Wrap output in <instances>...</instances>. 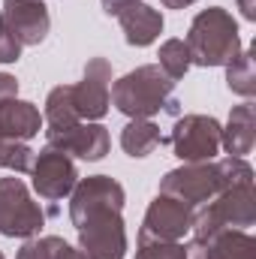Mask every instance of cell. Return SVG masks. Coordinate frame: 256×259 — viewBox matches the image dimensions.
I'll list each match as a JSON object with an SVG mask.
<instances>
[{
  "mask_svg": "<svg viewBox=\"0 0 256 259\" xmlns=\"http://www.w3.org/2000/svg\"><path fill=\"white\" fill-rule=\"evenodd\" d=\"M226 88L244 100H250L256 94V72H253V52L241 49L238 58H232L226 64Z\"/></svg>",
  "mask_w": 256,
  "mask_h": 259,
  "instance_id": "obj_20",
  "label": "cell"
},
{
  "mask_svg": "<svg viewBox=\"0 0 256 259\" xmlns=\"http://www.w3.org/2000/svg\"><path fill=\"white\" fill-rule=\"evenodd\" d=\"M6 30V21H3V12H0V33Z\"/></svg>",
  "mask_w": 256,
  "mask_h": 259,
  "instance_id": "obj_28",
  "label": "cell"
},
{
  "mask_svg": "<svg viewBox=\"0 0 256 259\" xmlns=\"http://www.w3.org/2000/svg\"><path fill=\"white\" fill-rule=\"evenodd\" d=\"M193 211L196 208L184 205L175 196L157 193L145 211L139 241H184V235H190Z\"/></svg>",
  "mask_w": 256,
  "mask_h": 259,
  "instance_id": "obj_8",
  "label": "cell"
},
{
  "mask_svg": "<svg viewBox=\"0 0 256 259\" xmlns=\"http://www.w3.org/2000/svg\"><path fill=\"white\" fill-rule=\"evenodd\" d=\"M3 21L9 33L24 46H42L52 27L49 6L42 0H3Z\"/></svg>",
  "mask_w": 256,
  "mask_h": 259,
  "instance_id": "obj_12",
  "label": "cell"
},
{
  "mask_svg": "<svg viewBox=\"0 0 256 259\" xmlns=\"http://www.w3.org/2000/svg\"><path fill=\"white\" fill-rule=\"evenodd\" d=\"M18 97V78L9 72H0V100H12Z\"/></svg>",
  "mask_w": 256,
  "mask_h": 259,
  "instance_id": "obj_24",
  "label": "cell"
},
{
  "mask_svg": "<svg viewBox=\"0 0 256 259\" xmlns=\"http://www.w3.org/2000/svg\"><path fill=\"white\" fill-rule=\"evenodd\" d=\"M49 211L33 202L21 178H0V235L6 238H36L46 226Z\"/></svg>",
  "mask_w": 256,
  "mask_h": 259,
  "instance_id": "obj_6",
  "label": "cell"
},
{
  "mask_svg": "<svg viewBox=\"0 0 256 259\" xmlns=\"http://www.w3.org/2000/svg\"><path fill=\"white\" fill-rule=\"evenodd\" d=\"M118 21H121L127 46H136V49H145V46L157 42V36L163 33V15H160V9H154V6H148L142 0L130 3L127 9L118 15Z\"/></svg>",
  "mask_w": 256,
  "mask_h": 259,
  "instance_id": "obj_14",
  "label": "cell"
},
{
  "mask_svg": "<svg viewBox=\"0 0 256 259\" xmlns=\"http://www.w3.org/2000/svg\"><path fill=\"white\" fill-rule=\"evenodd\" d=\"M253 223H256L253 184H238V187L220 190L211 202H205L193 211L190 235L196 244H205L220 229H250Z\"/></svg>",
  "mask_w": 256,
  "mask_h": 259,
  "instance_id": "obj_5",
  "label": "cell"
},
{
  "mask_svg": "<svg viewBox=\"0 0 256 259\" xmlns=\"http://www.w3.org/2000/svg\"><path fill=\"white\" fill-rule=\"evenodd\" d=\"M0 259H6V256H3V253H0Z\"/></svg>",
  "mask_w": 256,
  "mask_h": 259,
  "instance_id": "obj_29",
  "label": "cell"
},
{
  "mask_svg": "<svg viewBox=\"0 0 256 259\" xmlns=\"http://www.w3.org/2000/svg\"><path fill=\"white\" fill-rule=\"evenodd\" d=\"M238 9L247 21H256V0H238Z\"/></svg>",
  "mask_w": 256,
  "mask_h": 259,
  "instance_id": "obj_26",
  "label": "cell"
},
{
  "mask_svg": "<svg viewBox=\"0 0 256 259\" xmlns=\"http://www.w3.org/2000/svg\"><path fill=\"white\" fill-rule=\"evenodd\" d=\"M166 9H187V6H193L196 0H160Z\"/></svg>",
  "mask_w": 256,
  "mask_h": 259,
  "instance_id": "obj_27",
  "label": "cell"
},
{
  "mask_svg": "<svg viewBox=\"0 0 256 259\" xmlns=\"http://www.w3.org/2000/svg\"><path fill=\"white\" fill-rule=\"evenodd\" d=\"M42 130V115L27 100H0V139L12 142H30Z\"/></svg>",
  "mask_w": 256,
  "mask_h": 259,
  "instance_id": "obj_13",
  "label": "cell"
},
{
  "mask_svg": "<svg viewBox=\"0 0 256 259\" xmlns=\"http://www.w3.org/2000/svg\"><path fill=\"white\" fill-rule=\"evenodd\" d=\"M256 145V118H253V106L241 103L229 112V121L220 133V148L229 157H247Z\"/></svg>",
  "mask_w": 256,
  "mask_h": 259,
  "instance_id": "obj_15",
  "label": "cell"
},
{
  "mask_svg": "<svg viewBox=\"0 0 256 259\" xmlns=\"http://www.w3.org/2000/svg\"><path fill=\"white\" fill-rule=\"evenodd\" d=\"M15 259H84V256L69 241H64L61 235H42V238H27Z\"/></svg>",
  "mask_w": 256,
  "mask_h": 259,
  "instance_id": "obj_19",
  "label": "cell"
},
{
  "mask_svg": "<svg viewBox=\"0 0 256 259\" xmlns=\"http://www.w3.org/2000/svg\"><path fill=\"white\" fill-rule=\"evenodd\" d=\"M163 145V133L151 118H133L127 127L121 130V148L127 157H148Z\"/></svg>",
  "mask_w": 256,
  "mask_h": 259,
  "instance_id": "obj_17",
  "label": "cell"
},
{
  "mask_svg": "<svg viewBox=\"0 0 256 259\" xmlns=\"http://www.w3.org/2000/svg\"><path fill=\"white\" fill-rule=\"evenodd\" d=\"M78 112L72 106V84H58L49 91L46 97V112H42V124L49 130H64L78 124Z\"/></svg>",
  "mask_w": 256,
  "mask_h": 259,
  "instance_id": "obj_18",
  "label": "cell"
},
{
  "mask_svg": "<svg viewBox=\"0 0 256 259\" xmlns=\"http://www.w3.org/2000/svg\"><path fill=\"white\" fill-rule=\"evenodd\" d=\"M72 106L81 121H100L112 106V64L106 58H91L84 75L72 84Z\"/></svg>",
  "mask_w": 256,
  "mask_h": 259,
  "instance_id": "obj_10",
  "label": "cell"
},
{
  "mask_svg": "<svg viewBox=\"0 0 256 259\" xmlns=\"http://www.w3.org/2000/svg\"><path fill=\"white\" fill-rule=\"evenodd\" d=\"M160 69L172 78V81H181L184 75H187V69L193 66L190 61V49H187V42L184 39H166L163 46H160Z\"/></svg>",
  "mask_w": 256,
  "mask_h": 259,
  "instance_id": "obj_22",
  "label": "cell"
},
{
  "mask_svg": "<svg viewBox=\"0 0 256 259\" xmlns=\"http://www.w3.org/2000/svg\"><path fill=\"white\" fill-rule=\"evenodd\" d=\"M220 121L211 115H184L175 121L169 145L181 163H205L220 154Z\"/></svg>",
  "mask_w": 256,
  "mask_h": 259,
  "instance_id": "obj_7",
  "label": "cell"
},
{
  "mask_svg": "<svg viewBox=\"0 0 256 259\" xmlns=\"http://www.w3.org/2000/svg\"><path fill=\"white\" fill-rule=\"evenodd\" d=\"M184 42L190 49V61L196 66H205V69L208 66H226L244 49L241 36H238V21L223 6L202 9L193 18Z\"/></svg>",
  "mask_w": 256,
  "mask_h": 259,
  "instance_id": "obj_4",
  "label": "cell"
},
{
  "mask_svg": "<svg viewBox=\"0 0 256 259\" xmlns=\"http://www.w3.org/2000/svg\"><path fill=\"white\" fill-rule=\"evenodd\" d=\"M100 3H103V12H106V15H115V18H118L130 3H136V0H100Z\"/></svg>",
  "mask_w": 256,
  "mask_h": 259,
  "instance_id": "obj_25",
  "label": "cell"
},
{
  "mask_svg": "<svg viewBox=\"0 0 256 259\" xmlns=\"http://www.w3.org/2000/svg\"><path fill=\"white\" fill-rule=\"evenodd\" d=\"M46 142L55 151H64L66 157H78L88 163H97L109 154V130L97 121H78L64 130H46Z\"/></svg>",
  "mask_w": 256,
  "mask_h": 259,
  "instance_id": "obj_11",
  "label": "cell"
},
{
  "mask_svg": "<svg viewBox=\"0 0 256 259\" xmlns=\"http://www.w3.org/2000/svg\"><path fill=\"white\" fill-rule=\"evenodd\" d=\"M112 103L121 115L133 118H154V115H181V103L175 100V81L157 64L136 66L112 84Z\"/></svg>",
  "mask_w": 256,
  "mask_h": 259,
  "instance_id": "obj_3",
  "label": "cell"
},
{
  "mask_svg": "<svg viewBox=\"0 0 256 259\" xmlns=\"http://www.w3.org/2000/svg\"><path fill=\"white\" fill-rule=\"evenodd\" d=\"M253 184V166L244 157H226V160H205V163H184L163 175L160 193L175 196L184 205L199 208L211 202L226 187Z\"/></svg>",
  "mask_w": 256,
  "mask_h": 259,
  "instance_id": "obj_2",
  "label": "cell"
},
{
  "mask_svg": "<svg viewBox=\"0 0 256 259\" xmlns=\"http://www.w3.org/2000/svg\"><path fill=\"white\" fill-rule=\"evenodd\" d=\"M199 247L205 259H256V238L247 229H220Z\"/></svg>",
  "mask_w": 256,
  "mask_h": 259,
  "instance_id": "obj_16",
  "label": "cell"
},
{
  "mask_svg": "<svg viewBox=\"0 0 256 259\" xmlns=\"http://www.w3.org/2000/svg\"><path fill=\"white\" fill-rule=\"evenodd\" d=\"M30 178H33V190L46 202H61L64 196L72 193L75 181H78V169L72 163V157H66L64 151H55L46 145V151H39L33 157L30 166Z\"/></svg>",
  "mask_w": 256,
  "mask_h": 259,
  "instance_id": "obj_9",
  "label": "cell"
},
{
  "mask_svg": "<svg viewBox=\"0 0 256 259\" xmlns=\"http://www.w3.org/2000/svg\"><path fill=\"white\" fill-rule=\"evenodd\" d=\"M124 202L127 193L112 175H88L75 181L69 193V220L78 232V250L84 259H124Z\"/></svg>",
  "mask_w": 256,
  "mask_h": 259,
  "instance_id": "obj_1",
  "label": "cell"
},
{
  "mask_svg": "<svg viewBox=\"0 0 256 259\" xmlns=\"http://www.w3.org/2000/svg\"><path fill=\"white\" fill-rule=\"evenodd\" d=\"M136 259H205V253L196 241H139Z\"/></svg>",
  "mask_w": 256,
  "mask_h": 259,
  "instance_id": "obj_21",
  "label": "cell"
},
{
  "mask_svg": "<svg viewBox=\"0 0 256 259\" xmlns=\"http://www.w3.org/2000/svg\"><path fill=\"white\" fill-rule=\"evenodd\" d=\"M30 166H33V151L27 148V142L0 139V169H9V172H30Z\"/></svg>",
  "mask_w": 256,
  "mask_h": 259,
  "instance_id": "obj_23",
  "label": "cell"
}]
</instances>
